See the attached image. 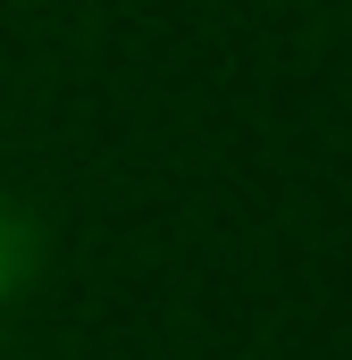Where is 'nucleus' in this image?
Masks as SVG:
<instances>
[{
  "instance_id": "nucleus-1",
  "label": "nucleus",
  "mask_w": 352,
  "mask_h": 360,
  "mask_svg": "<svg viewBox=\"0 0 352 360\" xmlns=\"http://www.w3.org/2000/svg\"><path fill=\"white\" fill-rule=\"evenodd\" d=\"M34 276H42V218L17 210V201H0V310H8Z\"/></svg>"
}]
</instances>
